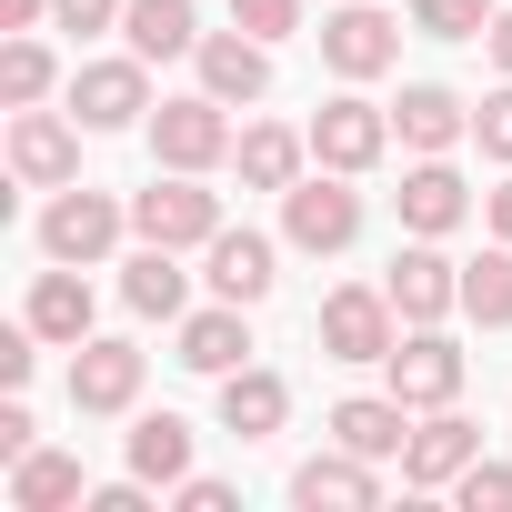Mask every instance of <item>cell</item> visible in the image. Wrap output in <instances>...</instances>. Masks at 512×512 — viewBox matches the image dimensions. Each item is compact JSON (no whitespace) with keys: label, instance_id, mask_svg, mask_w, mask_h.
<instances>
[{"label":"cell","instance_id":"277c9868","mask_svg":"<svg viewBox=\"0 0 512 512\" xmlns=\"http://www.w3.org/2000/svg\"><path fill=\"white\" fill-rule=\"evenodd\" d=\"M151 151H161L171 171H211V161L231 151V121H221V101H211V91H191V101H161V111H151Z\"/></svg>","mask_w":512,"mask_h":512},{"label":"cell","instance_id":"d590c367","mask_svg":"<svg viewBox=\"0 0 512 512\" xmlns=\"http://www.w3.org/2000/svg\"><path fill=\"white\" fill-rule=\"evenodd\" d=\"M181 512H231V482H181Z\"/></svg>","mask_w":512,"mask_h":512},{"label":"cell","instance_id":"d6a6232c","mask_svg":"<svg viewBox=\"0 0 512 512\" xmlns=\"http://www.w3.org/2000/svg\"><path fill=\"white\" fill-rule=\"evenodd\" d=\"M472 141H482L492 161H512V91H492V101L472 111Z\"/></svg>","mask_w":512,"mask_h":512},{"label":"cell","instance_id":"8992f818","mask_svg":"<svg viewBox=\"0 0 512 512\" xmlns=\"http://www.w3.org/2000/svg\"><path fill=\"white\" fill-rule=\"evenodd\" d=\"M322 61H332L342 81H372V71H392V61H402V21H392V11H362V0H352V11H332V21H322Z\"/></svg>","mask_w":512,"mask_h":512},{"label":"cell","instance_id":"7a4b0ae2","mask_svg":"<svg viewBox=\"0 0 512 512\" xmlns=\"http://www.w3.org/2000/svg\"><path fill=\"white\" fill-rule=\"evenodd\" d=\"M282 231H292L302 251H352V231H362V191H342V171L292 181V191H282Z\"/></svg>","mask_w":512,"mask_h":512},{"label":"cell","instance_id":"52a82bcc","mask_svg":"<svg viewBox=\"0 0 512 512\" xmlns=\"http://www.w3.org/2000/svg\"><path fill=\"white\" fill-rule=\"evenodd\" d=\"M382 141H392V111H372V101H352V91L312 111V151H322V171H372Z\"/></svg>","mask_w":512,"mask_h":512},{"label":"cell","instance_id":"2e32d148","mask_svg":"<svg viewBox=\"0 0 512 512\" xmlns=\"http://www.w3.org/2000/svg\"><path fill=\"white\" fill-rule=\"evenodd\" d=\"M141 392V352L131 342H81V362H71V412H121Z\"/></svg>","mask_w":512,"mask_h":512},{"label":"cell","instance_id":"cb8c5ba5","mask_svg":"<svg viewBox=\"0 0 512 512\" xmlns=\"http://www.w3.org/2000/svg\"><path fill=\"white\" fill-rule=\"evenodd\" d=\"M131 472L141 482H181L191 472V422L181 412H141L131 422Z\"/></svg>","mask_w":512,"mask_h":512},{"label":"cell","instance_id":"ba28073f","mask_svg":"<svg viewBox=\"0 0 512 512\" xmlns=\"http://www.w3.org/2000/svg\"><path fill=\"white\" fill-rule=\"evenodd\" d=\"M111 241H121V201H101V191H61L41 211V251L51 262H101Z\"/></svg>","mask_w":512,"mask_h":512},{"label":"cell","instance_id":"30bf717a","mask_svg":"<svg viewBox=\"0 0 512 512\" xmlns=\"http://www.w3.org/2000/svg\"><path fill=\"white\" fill-rule=\"evenodd\" d=\"M322 352L332 362H382L392 352V292H332L322 302Z\"/></svg>","mask_w":512,"mask_h":512},{"label":"cell","instance_id":"8d00e7d4","mask_svg":"<svg viewBox=\"0 0 512 512\" xmlns=\"http://www.w3.org/2000/svg\"><path fill=\"white\" fill-rule=\"evenodd\" d=\"M492 241H512V181L492 191Z\"/></svg>","mask_w":512,"mask_h":512},{"label":"cell","instance_id":"9a60e30c","mask_svg":"<svg viewBox=\"0 0 512 512\" xmlns=\"http://www.w3.org/2000/svg\"><path fill=\"white\" fill-rule=\"evenodd\" d=\"M392 131H402V151H422V161H432V151H452V141L472 131V111H462L442 81H412V91L392 101Z\"/></svg>","mask_w":512,"mask_h":512},{"label":"cell","instance_id":"d4e9b609","mask_svg":"<svg viewBox=\"0 0 512 512\" xmlns=\"http://www.w3.org/2000/svg\"><path fill=\"white\" fill-rule=\"evenodd\" d=\"M11 502H21V512L81 502V462H71V452H21V462H11Z\"/></svg>","mask_w":512,"mask_h":512},{"label":"cell","instance_id":"9c48e42d","mask_svg":"<svg viewBox=\"0 0 512 512\" xmlns=\"http://www.w3.org/2000/svg\"><path fill=\"white\" fill-rule=\"evenodd\" d=\"M382 292H392V312H402V322H442V312L462 302V272L442 262L432 241H412V251H392V272H382Z\"/></svg>","mask_w":512,"mask_h":512},{"label":"cell","instance_id":"8fae6325","mask_svg":"<svg viewBox=\"0 0 512 512\" xmlns=\"http://www.w3.org/2000/svg\"><path fill=\"white\" fill-rule=\"evenodd\" d=\"M292 502H312V512H372L382 502V482H372V452H312L302 472H292Z\"/></svg>","mask_w":512,"mask_h":512},{"label":"cell","instance_id":"f546056e","mask_svg":"<svg viewBox=\"0 0 512 512\" xmlns=\"http://www.w3.org/2000/svg\"><path fill=\"white\" fill-rule=\"evenodd\" d=\"M412 21L432 41H472V31H492V0H412Z\"/></svg>","mask_w":512,"mask_h":512},{"label":"cell","instance_id":"5b68a950","mask_svg":"<svg viewBox=\"0 0 512 512\" xmlns=\"http://www.w3.org/2000/svg\"><path fill=\"white\" fill-rule=\"evenodd\" d=\"M382 372H392V392H402L412 412H442V402L462 392V352H452L432 322H412V342H392V352H382Z\"/></svg>","mask_w":512,"mask_h":512},{"label":"cell","instance_id":"5bb4252c","mask_svg":"<svg viewBox=\"0 0 512 512\" xmlns=\"http://www.w3.org/2000/svg\"><path fill=\"white\" fill-rule=\"evenodd\" d=\"M191 61H201V91H211V101H262V91H272V41H251V31H241V41L221 31V41H201Z\"/></svg>","mask_w":512,"mask_h":512},{"label":"cell","instance_id":"1f68e13d","mask_svg":"<svg viewBox=\"0 0 512 512\" xmlns=\"http://www.w3.org/2000/svg\"><path fill=\"white\" fill-rule=\"evenodd\" d=\"M452 492H462L472 512H502V502H512V472H502V462H472V472H462Z\"/></svg>","mask_w":512,"mask_h":512},{"label":"cell","instance_id":"836d02e7","mask_svg":"<svg viewBox=\"0 0 512 512\" xmlns=\"http://www.w3.org/2000/svg\"><path fill=\"white\" fill-rule=\"evenodd\" d=\"M51 21L61 31H101V21H121V0H51Z\"/></svg>","mask_w":512,"mask_h":512},{"label":"cell","instance_id":"83f0119b","mask_svg":"<svg viewBox=\"0 0 512 512\" xmlns=\"http://www.w3.org/2000/svg\"><path fill=\"white\" fill-rule=\"evenodd\" d=\"M462 312L472 322H512V241H492L482 262L462 272Z\"/></svg>","mask_w":512,"mask_h":512},{"label":"cell","instance_id":"ac0fdd59","mask_svg":"<svg viewBox=\"0 0 512 512\" xmlns=\"http://www.w3.org/2000/svg\"><path fill=\"white\" fill-rule=\"evenodd\" d=\"M402 231H422V241H442L462 211H472V191H462V171H442V161H422V171H402Z\"/></svg>","mask_w":512,"mask_h":512},{"label":"cell","instance_id":"74e56055","mask_svg":"<svg viewBox=\"0 0 512 512\" xmlns=\"http://www.w3.org/2000/svg\"><path fill=\"white\" fill-rule=\"evenodd\" d=\"M492 61L512 71V11H492Z\"/></svg>","mask_w":512,"mask_h":512},{"label":"cell","instance_id":"484cf974","mask_svg":"<svg viewBox=\"0 0 512 512\" xmlns=\"http://www.w3.org/2000/svg\"><path fill=\"white\" fill-rule=\"evenodd\" d=\"M241 181H251V191H292V181H302V141H292L282 121L241 131Z\"/></svg>","mask_w":512,"mask_h":512},{"label":"cell","instance_id":"e0dca14e","mask_svg":"<svg viewBox=\"0 0 512 512\" xmlns=\"http://www.w3.org/2000/svg\"><path fill=\"white\" fill-rule=\"evenodd\" d=\"M201 251H211V292H221V302L251 312V302L272 292V241H262V231H211Z\"/></svg>","mask_w":512,"mask_h":512},{"label":"cell","instance_id":"3957f363","mask_svg":"<svg viewBox=\"0 0 512 512\" xmlns=\"http://www.w3.org/2000/svg\"><path fill=\"white\" fill-rule=\"evenodd\" d=\"M141 111H151L141 51H131V61H81V71H71V121H81V131H131Z\"/></svg>","mask_w":512,"mask_h":512},{"label":"cell","instance_id":"4dcf8cb0","mask_svg":"<svg viewBox=\"0 0 512 512\" xmlns=\"http://www.w3.org/2000/svg\"><path fill=\"white\" fill-rule=\"evenodd\" d=\"M231 31H251V41H292V31H302V0H231Z\"/></svg>","mask_w":512,"mask_h":512},{"label":"cell","instance_id":"6da1fadb","mask_svg":"<svg viewBox=\"0 0 512 512\" xmlns=\"http://www.w3.org/2000/svg\"><path fill=\"white\" fill-rule=\"evenodd\" d=\"M131 231H141V241L191 251V241H211V231H221V191H201L191 171H171V181H151V191L131 201Z\"/></svg>","mask_w":512,"mask_h":512},{"label":"cell","instance_id":"4fadbf2b","mask_svg":"<svg viewBox=\"0 0 512 512\" xmlns=\"http://www.w3.org/2000/svg\"><path fill=\"white\" fill-rule=\"evenodd\" d=\"M472 462H482V432H472L462 412H432V422L402 442V482H422V492H432V482H462Z\"/></svg>","mask_w":512,"mask_h":512},{"label":"cell","instance_id":"f1b7e54d","mask_svg":"<svg viewBox=\"0 0 512 512\" xmlns=\"http://www.w3.org/2000/svg\"><path fill=\"white\" fill-rule=\"evenodd\" d=\"M41 91H51V51H41V41H11V51H0V101L31 111Z\"/></svg>","mask_w":512,"mask_h":512},{"label":"cell","instance_id":"44dd1931","mask_svg":"<svg viewBox=\"0 0 512 512\" xmlns=\"http://www.w3.org/2000/svg\"><path fill=\"white\" fill-rule=\"evenodd\" d=\"M332 442H352V452H402L412 442V402L392 392V402H332Z\"/></svg>","mask_w":512,"mask_h":512},{"label":"cell","instance_id":"603a6c76","mask_svg":"<svg viewBox=\"0 0 512 512\" xmlns=\"http://www.w3.org/2000/svg\"><path fill=\"white\" fill-rule=\"evenodd\" d=\"M241 352H251V332H241V302H221V312H201V322H181V362L191 372H241Z\"/></svg>","mask_w":512,"mask_h":512},{"label":"cell","instance_id":"ffe728a7","mask_svg":"<svg viewBox=\"0 0 512 512\" xmlns=\"http://www.w3.org/2000/svg\"><path fill=\"white\" fill-rule=\"evenodd\" d=\"M121 31H131V51H141V61H181V51H201L191 0H121Z\"/></svg>","mask_w":512,"mask_h":512},{"label":"cell","instance_id":"4316f807","mask_svg":"<svg viewBox=\"0 0 512 512\" xmlns=\"http://www.w3.org/2000/svg\"><path fill=\"white\" fill-rule=\"evenodd\" d=\"M121 292H131V312H151V322H171L181 312V262H171V241H151L141 262L121 272Z\"/></svg>","mask_w":512,"mask_h":512},{"label":"cell","instance_id":"e575fe53","mask_svg":"<svg viewBox=\"0 0 512 512\" xmlns=\"http://www.w3.org/2000/svg\"><path fill=\"white\" fill-rule=\"evenodd\" d=\"M31 342H41V332H0V382H11V392H21V382H31V362H41Z\"/></svg>","mask_w":512,"mask_h":512},{"label":"cell","instance_id":"7402d4cb","mask_svg":"<svg viewBox=\"0 0 512 512\" xmlns=\"http://www.w3.org/2000/svg\"><path fill=\"white\" fill-rule=\"evenodd\" d=\"M31 332H41V342H91V282L41 272V282H31Z\"/></svg>","mask_w":512,"mask_h":512},{"label":"cell","instance_id":"7c38bea8","mask_svg":"<svg viewBox=\"0 0 512 512\" xmlns=\"http://www.w3.org/2000/svg\"><path fill=\"white\" fill-rule=\"evenodd\" d=\"M11 171H21L31 191H61V181L81 171V131L51 121V111H21V121H11Z\"/></svg>","mask_w":512,"mask_h":512},{"label":"cell","instance_id":"f35d334b","mask_svg":"<svg viewBox=\"0 0 512 512\" xmlns=\"http://www.w3.org/2000/svg\"><path fill=\"white\" fill-rule=\"evenodd\" d=\"M0 21H11V31H31V21H41V0H0Z\"/></svg>","mask_w":512,"mask_h":512},{"label":"cell","instance_id":"d6986e66","mask_svg":"<svg viewBox=\"0 0 512 512\" xmlns=\"http://www.w3.org/2000/svg\"><path fill=\"white\" fill-rule=\"evenodd\" d=\"M282 412H292V392H282V372H221V422L241 432V442H272L282 432Z\"/></svg>","mask_w":512,"mask_h":512}]
</instances>
